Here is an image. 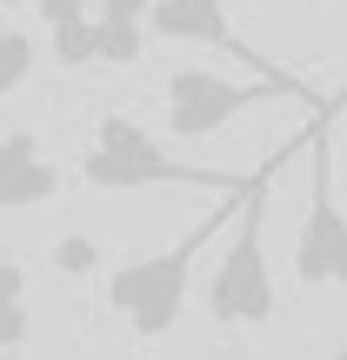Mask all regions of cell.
Masks as SVG:
<instances>
[{
    "label": "cell",
    "instance_id": "obj_14",
    "mask_svg": "<svg viewBox=\"0 0 347 360\" xmlns=\"http://www.w3.org/2000/svg\"><path fill=\"white\" fill-rule=\"evenodd\" d=\"M0 360H20V354H0Z\"/></svg>",
    "mask_w": 347,
    "mask_h": 360
},
{
    "label": "cell",
    "instance_id": "obj_4",
    "mask_svg": "<svg viewBox=\"0 0 347 360\" xmlns=\"http://www.w3.org/2000/svg\"><path fill=\"white\" fill-rule=\"evenodd\" d=\"M301 287H347V207L334 193V101L321 107V127L308 134V207L294 233Z\"/></svg>",
    "mask_w": 347,
    "mask_h": 360
},
{
    "label": "cell",
    "instance_id": "obj_1",
    "mask_svg": "<svg viewBox=\"0 0 347 360\" xmlns=\"http://www.w3.org/2000/svg\"><path fill=\"white\" fill-rule=\"evenodd\" d=\"M234 207H241V193H220V207H214L207 220H194L174 247H160V254H134V260H120V267L107 274V307L134 327V340H168V334H174L180 307H187L194 260H201L207 240L227 233Z\"/></svg>",
    "mask_w": 347,
    "mask_h": 360
},
{
    "label": "cell",
    "instance_id": "obj_11",
    "mask_svg": "<svg viewBox=\"0 0 347 360\" xmlns=\"http://www.w3.org/2000/svg\"><path fill=\"white\" fill-rule=\"evenodd\" d=\"M53 267L61 274H94L101 267V247H94L87 233H67V240H53Z\"/></svg>",
    "mask_w": 347,
    "mask_h": 360
},
{
    "label": "cell",
    "instance_id": "obj_5",
    "mask_svg": "<svg viewBox=\"0 0 347 360\" xmlns=\"http://www.w3.org/2000/svg\"><path fill=\"white\" fill-rule=\"evenodd\" d=\"M147 34H160V40H194V47H220V53H234V60H241L254 80H274V87L301 94V101L321 114V94L301 87L287 67H274L267 53L247 47V40L234 34V20H227V7H220V0H154V7H147Z\"/></svg>",
    "mask_w": 347,
    "mask_h": 360
},
{
    "label": "cell",
    "instance_id": "obj_7",
    "mask_svg": "<svg viewBox=\"0 0 347 360\" xmlns=\"http://www.w3.org/2000/svg\"><path fill=\"white\" fill-rule=\"evenodd\" d=\"M47 200H61V167L40 154V134H0V214H34Z\"/></svg>",
    "mask_w": 347,
    "mask_h": 360
},
{
    "label": "cell",
    "instance_id": "obj_2",
    "mask_svg": "<svg viewBox=\"0 0 347 360\" xmlns=\"http://www.w3.org/2000/svg\"><path fill=\"white\" fill-rule=\"evenodd\" d=\"M294 154V147H274V160H260L254 174H247L241 187V207H234V240L227 254H220L214 281H207V314H214V327H267L274 321V274H267V187L274 174H281V160Z\"/></svg>",
    "mask_w": 347,
    "mask_h": 360
},
{
    "label": "cell",
    "instance_id": "obj_6",
    "mask_svg": "<svg viewBox=\"0 0 347 360\" xmlns=\"http://www.w3.org/2000/svg\"><path fill=\"white\" fill-rule=\"evenodd\" d=\"M274 94H287V87H274V80H227L214 67H174L168 74V127H174V141H201V134L227 127L234 114H247L254 101H274ZM287 101H301V94H287Z\"/></svg>",
    "mask_w": 347,
    "mask_h": 360
},
{
    "label": "cell",
    "instance_id": "obj_12",
    "mask_svg": "<svg viewBox=\"0 0 347 360\" xmlns=\"http://www.w3.org/2000/svg\"><path fill=\"white\" fill-rule=\"evenodd\" d=\"M0 7H27V0H0Z\"/></svg>",
    "mask_w": 347,
    "mask_h": 360
},
{
    "label": "cell",
    "instance_id": "obj_10",
    "mask_svg": "<svg viewBox=\"0 0 347 360\" xmlns=\"http://www.w3.org/2000/svg\"><path fill=\"white\" fill-rule=\"evenodd\" d=\"M34 34H13V27H0V101L7 94L27 87V74H34Z\"/></svg>",
    "mask_w": 347,
    "mask_h": 360
},
{
    "label": "cell",
    "instance_id": "obj_9",
    "mask_svg": "<svg viewBox=\"0 0 347 360\" xmlns=\"http://www.w3.org/2000/svg\"><path fill=\"white\" fill-rule=\"evenodd\" d=\"M147 47V13H101L94 27V60L101 67H134Z\"/></svg>",
    "mask_w": 347,
    "mask_h": 360
},
{
    "label": "cell",
    "instance_id": "obj_8",
    "mask_svg": "<svg viewBox=\"0 0 347 360\" xmlns=\"http://www.w3.org/2000/svg\"><path fill=\"white\" fill-rule=\"evenodd\" d=\"M34 334V314H27V267L20 260H0V354H20Z\"/></svg>",
    "mask_w": 347,
    "mask_h": 360
},
{
    "label": "cell",
    "instance_id": "obj_3",
    "mask_svg": "<svg viewBox=\"0 0 347 360\" xmlns=\"http://www.w3.org/2000/svg\"><path fill=\"white\" fill-rule=\"evenodd\" d=\"M80 180L94 193H141V187H207V193H241L247 174H220V167H194L174 160L141 120L127 114H101L94 120V141L80 154Z\"/></svg>",
    "mask_w": 347,
    "mask_h": 360
},
{
    "label": "cell",
    "instance_id": "obj_13",
    "mask_svg": "<svg viewBox=\"0 0 347 360\" xmlns=\"http://www.w3.org/2000/svg\"><path fill=\"white\" fill-rule=\"evenodd\" d=\"M120 360H147V354H120Z\"/></svg>",
    "mask_w": 347,
    "mask_h": 360
}]
</instances>
